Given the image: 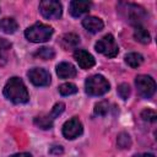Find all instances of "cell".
I'll list each match as a JSON object with an SVG mask.
<instances>
[{
  "mask_svg": "<svg viewBox=\"0 0 157 157\" xmlns=\"http://www.w3.org/2000/svg\"><path fill=\"white\" fill-rule=\"evenodd\" d=\"M126 9L125 10H129V20L130 22H134V23H137L140 22L144 17H145V11L141 6H137L135 4H123Z\"/></svg>",
  "mask_w": 157,
  "mask_h": 157,
  "instance_id": "cell-13",
  "label": "cell"
},
{
  "mask_svg": "<svg viewBox=\"0 0 157 157\" xmlns=\"http://www.w3.org/2000/svg\"><path fill=\"white\" fill-rule=\"evenodd\" d=\"M137 92L144 98H151L156 91V82L148 75H139L135 80Z\"/></svg>",
  "mask_w": 157,
  "mask_h": 157,
  "instance_id": "cell-6",
  "label": "cell"
},
{
  "mask_svg": "<svg viewBox=\"0 0 157 157\" xmlns=\"http://www.w3.org/2000/svg\"><path fill=\"white\" fill-rule=\"evenodd\" d=\"M74 58H75V60L77 61V64H78V66L81 67V69H85V70H87V69H91L93 65H94V58L88 53V52H86V50H83V49H76L75 52H74Z\"/></svg>",
  "mask_w": 157,
  "mask_h": 157,
  "instance_id": "cell-9",
  "label": "cell"
},
{
  "mask_svg": "<svg viewBox=\"0 0 157 157\" xmlns=\"http://www.w3.org/2000/svg\"><path fill=\"white\" fill-rule=\"evenodd\" d=\"M56 75L60 78H71L76 76V69L72 64L63 61L56 65Z\"/></svg>",
  "mask_w": 157,
  "mask_h": 157,
  "instance_id": "cell-12",
  "label": "cell"
},
{
  "mask_svg": "<svg viewBox=\"0 0 157 157\" xmlns=\"http://www.w3.org/2000/svg\"><path fill=\"white\" fill-rule=\"evenodd\" d=\"M134 37H135V39L137 42H140L142 44H147L151 40V36H150L148 31L146 28L141 27L140 25H137L135 27V29H134Z\"/></svg>",
  "mask_w": 157,
  "mask_h": 157,
  "instance_id": "cell-17",
  "label": "cell"
},
{
  "mask_svg": "<svg viewBox=\"0 0 157 157\" xmlns=\"http://www.w3.org/2000/svg\"><path fill=\"white\" fill-rule=\"evenodd\" d=\"M108 110H109V104H108L107 101H101L94 105V113L97 115L103 117V115H105L108 113Z\"/></svg>",
  "mask_w": 157,
  "mask_h": 157,
  "instance_id": "cell-23",
  "label": "cell"
},
{
  "mask_svg": "<svg viewBox=\"0 0 157 157\" xmlns=\"http://www.w3.org/2000/svg\"><path fill=\"white\" fill-rule=\"evenodd\" d=\"M141 118H142L145 121H151V123H153V121H156L157 115H156V112H155V110H152V109H145V110L141 112Z\"/></svg>",
  "mask_w": 157,
  "mask_h": 157,
  "instance_id": "cell-25",
  "label": "cell"
},
{
  "mask_svg": "<svg viewBox=\"0 0 157 157\" xmlns=\"http://www.w3.org/2000/svg\"><path fill=\"white\" fill-rule=\"evenodd\" d=\"M78 44H80V37L77 34H75V33H66L60 39V45L65 50L75 49Z\"/></svg>",
  "mask_w": 157,
  "mask_h": 157,
  "instance_id": "cell-14",
  "label": "cell"
},
{
  "mask_svg": "<svg viewBox=\"0 0 157 157\" xmlns=\"http://www.w3.org/2000/svg\"><path fill=\"white\" fill-rule=\"evenodd\" d=\"M82 131H83L82 124H81L80 119L76 117L69 119L63 125V135L69 140H74V139L78 137L82 134Z\"/></svg>",
  "mask_w": 157,
  "mask_h": 157,
  "instance_id": "cell-7",
  "label": "cell"
},
{
  "mask_svg": "<svg viewBox=\"0 0 157 157\" xmlns=\"http://www.w3.org/2000/svg\"><path fill=\"white\" fill-rule=\"evenodd\" d=\"M118 94L121 99H128L129 96H130V87L128 83H120L118 86Z\"/></svg>",
  "mask_w": 157,
  "mask_h": 157,
  "instance_id": "cell-24",
  "label": "cell"
},
{
  "mask_svg": "<svg viewBox=\"0 0 157 157\" xmlns=\"http://www.w3.org/2000/svg\"><path fill=\"white\" fill-rule=\"evenodd\" d=\"M10 157H32V156L29 153H27V152H21V153H15V155H12Z\"/></svg>",
  "mask_w": 157,
  "mask_h": 157,
  "instance_id": "cell-27",
  "label": "cell"
},
{
  "mask_svg": "<svg viewBox=\"0 0 157 157\" xmlns=\"http://www.w3.org/2000/svg\"><path fill=\"white\" fill-rule=\"evenodd\" d=\"M96 50L108 58H114L119 53V47L112 34H105L94 45Z\"/></svg>",
  "mask_w": 157,
  "mask_h": 157,
  "instance_id": "cell-4",
  "label": "cell"
},
{
  "mask_svg": "<svg viewBox=\"0 0 157 157\" xmlns=\"http://www.w3.org/2000/svg\"><path fill=\"white\" fill-rule=\"evenodd\" d=\"M142 61H144V58L139 53H129L125 55V63L132 69L139 67L142 64Z\"/></svg>",
  "mask_w": 157,
  "mask_h": 157,
  "instance_id": "cell-19",
  "label": "cell"
},
{
  "mask_svg": "<svg viewBox=\"0 0 157 157\" xmlns=\"http://www.w3.org/2000/svg\"><path fill=\"white\" fill-rule=\"evenodd\" d=\"M64 109H65V104L63 103V102H59V103H56L54 107H53V109H52V112H50V117L53 118V119H55L56 117H59L63 112H64Z\"/></svg>",
  "mask_w": 157,
  "mask_h": 157,
  "instance_id": "cell-26",
  "label": "cell"
},
{
  "mask_svg": "<svg viewBox=\"0 0 157 157\" xmlns=\"http://www.w3.org/2000/svg\"><path fill=\"white\" fill-rule=\"evenodd\" d=\"M134 157H155V155H152V153H139V155H135Z\"/></svg>",
  "mask_w": 157,
  "mask_h": 157,
  "instance_id": "cell-28",
  "label": "cell"
},
{
  "mask_svg": "<svg viewBox=\"0 0 157 157\" xmlns=\"http://www.w3.org/2000/svg\"><path fill=\"white\" fill-rule=\"evenodd\" d=\"M11 43L5 38H0V66H4L9 60V53L11 50Z\"/></svg>",
  "mask_w": 157,
  "mask_h": 157,
  "instance_id": "cell-16",
  "label": "cell"
},
{
  "mask_svg": "<svg viewBox=\"0 0 157 157\" xmlns=\"http://www.w3.org/2000/svg\"><path fill=\"white\" fill-rule=\"evenodd\" d=\"M59 92L61 96H71L77 92V87H76V85H74L71 82H66V83H63L59 86Z\"/></svg>",
  "mask_w": 157,
  "mask_h": 157,
  "instance_id": "cell-21",
  "label": "cell"
},
{
  "mask_svg": "<svg viewBox=\"0 0 157 157\" xmlns=\"http://www.w3.org/2000/svg\"><path fill=\"white\" fill-rule=\"evenodd\" d=\"M39 11L43 17L48 20H58L61 17L63 6L59 1L55 0H43L39 2Z\"/></svg>",
  "mask_w": 157,
  "mask_h": 157,
  "instance_id": "cell-5",
  "label": "cell"
},
{
  "mask_svg": "<svg viewBox=\"0 0 157 157\" xmlns=\"http://www.w3.org/2000/svg\"><path fill=\"white\" fill-rule=\"evenodd\" d=\"M18 28V25L17 22L11 18V17H5L2 20H0V29L6 33V34H11V33H15L16 29Z\"/></svg>",
  "mask_w": 157,
  "mask_h": 157,
  "instance_id": "cell-15",
  "label": "cell"
},
{
  "mask_svg": "<svg viewBox=\"0 0 157 157\" xmlns=\"http://www.w3.org/2000/svg\"><path fill=\"white\" fill-rule=\"evenodd\" d=\"M4 96L11 101L12 103L16 104H21V103H26L29 99L28 96V91L23 83V81L20 77H11L5 87H4Z\"/></svg>",
  "mask_w": 157,
  "mask_h": 157,
  "instance_id": "cell-1",
  "label": "cell"
},
{
  "mask_svg": "<svg viewBox=\"0 0 157 157\" xmlns=\"http://www.w3.org/2000/svg\"><path fill=\"white\" fill-rule=\"evenodd\" d=\"M91 2L90 1H81V0H74L70 2V13L74 17H80L90 11Z\"/></svg>",
  "mask_w": 157,
  "mask_h": 157,
  "instance_id": "cell-10",
  "label": "cell"
},
{
  "mask_svg": "<svg viewBox=\"0 0 157 157\" xmlns=\"http://www.w3.org/2000/svg\"><path fill=\"white\" fill-rule=\"evenodd\" d=\"M53 120L54 119L49 114H40V115H38V117L34 118V124L38 128H40L43 130H47V129H52Z\"/></svg>",
  "mask_w": 157,
  "mask_h": 157,
  "instance_id": "cell-18",
  "label": "cell"
},
{
  "mask_svg": "<svg viewBox=\"0 0 157 157\" xmlns=\"http://www.w3.org/2000/svg\"><path fill=\"white\" fill-rule=\"evenodd\" d=\"M117 142H118V146L120 148H129L131 146V139L126 132L119 134V136L117 139Z\"/></svg>",
  "mask_w": 157,
  "mask_h": 157,
  "instance_id": "cell-22",
  "label": "cell"
},
{
  "mask_svg": "<svg viewBox=\"0 0 157 157\" xmlns=\"http://www.w3.org/2000/svg\"><path fill=\"white\" fill-rule=\"evenodd\" d=\"M28 78L34 86H48L50 83V74L42 67H33L28 72Z\"/></svg>",
  "mask_w": 157,
  "mask_h": 157,
  "instance_id": "cell-8",
  "label": "cell"
},
{
  "mask_svg": "<svg viewBox=\"0 0 157 157\" xmlns=\"http://www.w3.org/2000/svg\"><path fill=\"white\" fill-rule=\"evenodd\" d=\"M34 55L39 59H43V60H52L54 56H55V52L53 48H49V47H42L39 48Z\"/></svg>",
  "mask_w": 157,
  "mask_h": 157,
  "instance_id": "cell-20",
  "label": "cell"
},
{
  "mask_svg": "<svg viewBox=\"0 0 157 157\" xmlns=\"http://www.w3.org/2000/svg\"><path fill=\"white\" fill-rule=\"evenodd\" d=\"M82 26L91 33H97L99 31L103 29V21L98 17H94V16H87L82 20Z\"/></svg>",
  "mask_w": 157,
  "mask_h": 157,
  "instance_id": "cell-11",
  "label": "cell"
},
{
  "mask_svg": "<svg viewBox=\"0 0 157 157\" xmlns=\"http://www.w3.org/2000/svg\"><path fill=\"white\" fill-rule=\"evenodd\" d=\"M54 29L49 25L44 23H34L25 31V36L29 42L33 43H43L52 38Z\"/></svg>",
  "mask_w": 157,
  "mask_h": 157,
  "instance_id": "cell-2",
  "label": "cell"
},
{
  "mask_svg": "<svg viewBox=\"0 0 157 157\" xmlns=\"http://www.w3.org/2000/svg\"><path fill=\"white\" fill-rule=\"evenodd\" d=\"M109 82L102 75H93L90 76L85 82L86 93L90 96H102L109 91Z\"/></svg>",
  "mask_w": 157,
  "mask_h": 157,
  "instance_id": "cell-3",
  "label": "cell"
}]
</instances>
